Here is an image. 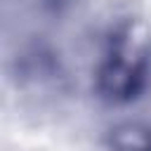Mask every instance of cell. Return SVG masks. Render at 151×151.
<instances>
[{
    "mask_svg": "<svg viewBox=\"0 0 151 151\" xmlns=\"http://www.w3.org/2000/svg\"><path fill=\"white\" fill-rule=\"evenodd\" d=\"M151 68V31L139 19L120 21L94 71V87L111 104L132 101L146 85Z\"/></svg>",
    "mask_w": 151,
    "mask_h": 151,
    "instance_id": "cell-1",
    "label": "cell"
},
{
    "mask_svg": "<svg viewBox=\"0 0 151 151\" xmlns=\"http://www.w3.org/2000/svg\"><path fill=\"white\" fill-rule=\"evenodd\" d=\"M111 151H151V125L142 120H123L109 130Z\"/></svg>",
    "mask_w": 151,
    "mask_h": 151,
    "instance_id": "cell-2",
    "label": "cell"
}]
</instances>
